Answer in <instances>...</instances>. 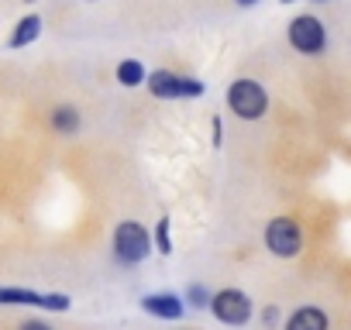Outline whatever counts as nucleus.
I'll return each mask as SVG.
<instances>
[{"label": "nucleus", "instance_id": "nucleus-17", "mask_svg": "<svg viewBox=\"0 0 351 330\" xmlns=\"http://www.w3.org/2000/svg\"><path fill=\"white\" fill-rule=\"evenodd\" d=\"M18 330H52L49 323H42V320H28V323H21Z\"/></svg>", "mask_w": 351, "mask_h": 330}, {"label": "nucleus", "instance_id": "nucleus-4", "mask_svg": "<svg viewBox=\"0 0 351 330\" xmlns=\"http://www.w3.org/2000/svg\"><path fill=\"white\" fill-rule=\"evenodd\" d=\"M289 45L303 55H320L327 49V31L320 25V18L313 14H300L289 21Z\"/></svg>", "mask_w": 351, "mask_h": 330}, {"label": "nucleus", "instance_id": "nucleus-15", "mask_svg": "<svg viewBox=\"0 0 351 330\" xmlns=\"http://www.w3.org/2000/svg\"><path fill=\"white\" fill-rule=\"evenodd\" d=\"M180 93L183 97H204V83L200 79H190V76H180Z\"/></svg>", "mask_w": 351, "mask_h": 330}, {"label": "nucleus", "instance_id": "nucleus-7", "mask_svg": "<svg viewBox=\"0 0 351 330\" xmlns=\"http://www.w3.org/2000/svg\"><path fill=\"white\" fill-rule=\"evenodd\" d=\"M141 309L148 316H158V320H180L183 316V299L180 296H172V292H152L141 299Z\"/></svg>", "mask_w": 351, "mask_h": 330}, {"label": "nucleus", "instance_id": "nucleus-12", "mask_svg": "<svg viewBox=\"0 0 351 330\" xmlns=\"http://www.w3.org/2000/svg\"><path fill=\"white\" fill-rule=\"evenodd\" d=\"M148 79V73H145V66L138 62V59H124L121 66H117V83L121 86H141Z\"/></svg>", "mask_w": 351, "mask_h": 330}, {"label": "nucleus", "instance_id": "nucleus-2", "mask_svg": "<svg viewBox=\"0 0 351 330\" xmlns=\"http://www.w3.org/2000/svg\"><path fill=\"white\" fill-rule=\"evenodd\" d=\"M228 107L241 117V120H258L269 110V93L262 90V83L255 79H234L228 86Z\"/></svg>", "mask_w": 351, "mask_h": 330}, {"label": "nucleus", "instance_id": "nucleus-9", "mask_svg": "<svg viewBox=\"0 0 351 330\" xmlns=\"http://www.w3.org/2000/svg\"><path fill=\"white\" fill-rule=\"evenodd\" d=\"M38 35H42V18H38V14H28V18H21V21L14 25L8 45H11V49H25V45H32Z\"/></svg>", "mask_w": 351, "mask_h": 330}, {"label": "nucleus", "instance_id": "nucleus-10", "mask_svg": "<svg viewBox=\"0 0 351 330\" xmlns=\"http://www.w3.org/2000/svg\"><path fill=\"white\" fill-rule=\"evenodd\" d=\"M286 330H327V313L317 306H303L289 316Z\"/></svg>", "mask_w": 351, "mask_h": 330}, {"label": "nucleus", "instance_id": "nucleus-18", "mask_svg": "<svg viewBox=\"0 0 351 330\" xmlns=\"http://www.w3.org/2000/svg\"><path fill=\"white\" fill-rule=\"evenodd\" d=\"M276 320H279V309L269 306V309H265V323H276Z\"/></svg>", "mask_w": 351, "mask_h": 330}, {"label": "nucleus", "instance_id": "nucleus-8", "mask_svg": "<svg viewBox=\"0 0 351 330\" xmlns=\"http://www.w3.org/2000/svg\"><path fill=\"white\" fill-rule=\"evenodd\" d=\"M145 86H148V93L158 97V100H180V97H183V93H180V76L169 73V69H155V73H148Z\"/></svg>", "mask_w": 351, "mask_h": 330}, {"label": "nucleus", "instance_id": "nucleus-5", "mask_svg": "<svg viewBox=\"0 0 351 330\" xmlns=\"http://www.w3.org/2000/svg\"><path fill=\"white\" fill-rule=\"evenodd\" d=\"M210 309L221 323H231V327H241L252 320V299L241 292V289H221L210 296Z\"/></svg>", "mask_w": 351, "mask_h": 330}, {"label": "nucleus", "instance_id": "nucleus-6", "mask_svg": "<svg viewBox=\"0 0 351 330\" xmlns=\"http://www.w3.org/2000/svg\"><path fill=\"white\" fill-rule=\"evenodd\" d=\"M0 306H42V309H69V296L62 292H35V289H18V285H4L0 289Z\"/></svg>", "mask_w": 351, "mask_h": 330}, {"label": "nucleus", "instance_id": "nucleus-3", "mask_svg": "<svg viewBox=\"0 0 351 330\" xmlns=\"http://www.w3.org/2000/svg\"><path fill=\"white\" fill-rule=\"evenodd\" d=\"M265 248L276 255V258H296L300 248H303V231L293 217H276L269 220L265 227Z\"/></svg>", "mask_w": 351, "mask_h": 330}, {"label": "nucleus", "instance_id": "nucleus-19", "mask_svg": "<svg viewBox=\"0 0 351 330\" xmlns=\"http://www.w3.org/2000/svg\"><path fill=\"white\" fill-rule=\"evenodd\" d=\"M238 8H252V4H258V0H234Z\"/></svg>", "mask_w": 351, "mask_h": 330}, {"label": "nucleus", "instance_id": "nucleus-14", "mask_svg": "<svg viewBox=\"0 0 351 330\" xmlns=\"http://www.w3.org/2000/svg\"><path fill=\"white\" fill-rule=\"evenodd\" d=\"M210 296H214V292H210L207 285H200V282L186 289V299H190V303H193L197 309H204V306H210Z\"/></svg>", "mask_w": 351, "mask_h": 330}, {"label": "nucleus", "instance_id": "nucleus-13", "mask_svg": "<svg viewBox=\"0 0 351 330\" xmlns=\"http://www.w3.org/2000/svg\"><path fill=\"white\" fill-rule=\"evenodd\" d=\"M152 244H155V251H158V255H169V251H172V234H169V217H162V220L155 224V241H152Z\"/></svg>", "mask_w": 351, "mask_h": 330}, {"label": "nucleus", "instance_id": "nucleus-20", "mask_svg": "<svg viewBox=\"0 0 351 330\" xmlns=\"http://www.w3.org/2000/svg\"><path fill=\"white\" fill-rule=\"evenodd\" d=\"M282 4H296V0H282Z\"/></svg>", "mask_w": 351, "mask_h": 330}, {"label": "nucleus", "instance_id": "nucleus-11", "mask_svg": "<svg viewBox=\"0 0 351 330\" xmlns=\"http://www.w3.org/2000/svg\"><path fill=\"white\" fill-rule=\"evenodd\" d=\"M52 127L59 131V134H76L80 131V110L76 107H56L52 110Z\"/></svg>", "mask_w": 351, "mask_h": 330}, {"label": "nucleus", "instance_id": "nucleus-1", "mask_svg": "<svg viewBox=\"0 0 351 330\" xmlns=\"http://www.w3.org/2000/svg\"><path fill=\"white\" fill-rule=\"evenodd\" d=\"M152 248H155V244H152V234H148L138 220L117 224V231H114V258H117L121 265H141Z\"/></svg>", "mask_w": 351, "mask_h": 330}, {"label": "nucleus", "instance_id": "nucleus-16", "mask_svg": "<svg viewBox=\"0 0 351 330\" xmlns=\"http://www.w3.org/2000/svg\"><path fill=\"white\" fill-rule=\"evenodd\" d=\"M210 124H214V148H221V141H224V124H221V117H214Z\"/></svg>", "mask_w": 351, "mask_h": 330}]
</instances>
